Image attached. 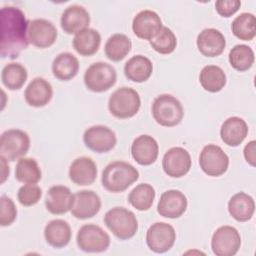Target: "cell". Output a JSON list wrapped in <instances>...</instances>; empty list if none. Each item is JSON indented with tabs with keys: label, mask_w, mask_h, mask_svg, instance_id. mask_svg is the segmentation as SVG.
Segmentation results:
<instances>
[{
	"label": "cell",
	"mask_w": 256,
	"mask_h": 256,
	"mask_svg": "<svg viewBox=\"0 0 256 256\" xmlns=\"http://www.w3.org/2000/svg\"><path fill=\"white\" fill-rule=\"evenodd\" d=\"M1 44L2 58H17L28 46V21L25 14L17 7L5 6L1 9Z\"/></svg>",
	"instance_id": "6da1fadb"
},
{
	"label": "cell",
	"mask_w": 256,
	"mask_h": 256,
	"mask_svg": "<svg viewBox=\"0 0 256 256\" xmlns=\"http://www.w3.org/2000/svg\"><path fill=\"white\" fill-rule=\"evenodd\" d=\"M139 178L138 170L125 161L109 163L102 172V186L109 192L120 193L125 191Z\"/></svg>",
	"instance_id": "7a4b0ae2"
},
{
	"label": "cell",
	"mask_w": 256,
	"mask_h": 256,
	"mask_svg": "<svg viewBox=\"0 0 256 256\" xmlns=\"http://www.w3.org/2000/svg\"><path fill=\"white\" fill-rule=\"evenodd\" d=\"M104 223L120 240L132 238L138 230L135 214L124 207H114L108 210L104 216Z\"/></svg>",
	"instance_id": "3957f363"
},
{
	"label": "cell",
	"mask_w": 256,
	"mask_h": 256,
	"mask_svg": "<svg viewBox=\"0 0 256 256\" xmlns=\"http://www.w3.org/2000/svg\"><path fill=\"white\" fill-rule=\"evenodd\" d=\"M141 100L138 92L130 87H120L109 97V112L118 119L133 117L140 109Z\"/></svg>",
	"instance_id": "277c9868"
},
{
	"label": "cell",
	"mask_w": 256,
	"mask_h": 256,
	"mask_svg": "<svg viewBox=\"0 0 256 256\" xmlns=\"http://www.w3.org/2000/svg\"><path fill=\"white\" fill-rule=\"evenodd\" d=\"M152 115L161 126L173 127L182 121L184 110L177 98L170 94H161L153 101Z\"/></svg>",
	"instance_id": "5b68a950"
},
{
	"label": "cell",
	"mask_w": 256,
	"mask_h": 256,
	"mask_svg": "<svg viewBox=\"0 0 256 256\" xmlns=\"http://www.w3.org/2000/svg\"><path fill=\"white\" fill-rule=\"evenodd\" d=\"M84 84L92 92H105L109 90L117 80L115 68L106 62L91 64L84 73Z\"/></svg>",
	"instance_id": "8992f818"
},
{
	"label": "cell",
	"mask_w": 256,
	"mask_h": 256,
	"mask_svg": "<svg viewBox=\"0 0 256 256\" xmlns=\"http://www.w3.org/2000/svg\"><path fill=\"white\" fill-rule=\"evenodd\" d=\"M30 148V138L26 132L19 129H9L0 138V156L7 161L22 158Z\"/></svg>",
	"instance_id": "52a82bcc"
},
{
	"label": "cell",
	"mask_w": 256,
	"mask_h": 256,
	"mask_svg": "<svg viewBox=\"0 0 256 256\" xmlns=\"http://www.w3.org/2000/svg\"><path fill=\"white\" fill-rule=\"evenodd\" d=\"M76 242L82 251L98 253L107 250L110 245V237L100 226L85 224L78 230Z\"/></svg>",
	"instance_id": "ba28073f"
},
{
	"label": "cell",
	"mask_w": 256,
	"mask_h": 256,
	"mask_svg": "<svg viewBox=\"0 0 256 256\" xmlns=\"http://www.w3.org/2000/svg\"><path fill=\"white\" fill-rule=\"evenodd\" d=\"M199 165L208 176L218 177L227 171L229 158L220 146L208 144L200 152Z\"/></svg>",
	"instance_id": "9c48e42d"
},
{
	"label": "cell",
	"mask_w": 256,
	"mask_h": 256,
	"mask_svg": "<svg viewBox=\"0 0 256 256\" xmlns=\"http://www.w3.org/2000/svg\"><path fill=\"white\" fill-rule=\"evenodd\" d=\"M240 246V234L232 226H221L212 235L211 248L216 256H233L238 252Z\"/></svg>",
	"instance_id": "30bf717a"
},
{
	"label": "cell",
	"mask_w": 256,
	"mask_h": 256,
	"mask_svg": "<svg viewBox=\"0 0 256 256\" xmlns=\"http://www.w3.org/2000/svg\"><path fill=\"white\" fill-rule=\"evenodd\" d=\"M176 240V232L168 223L156 222L152 224L146 233V243L155 253L169 251Z\"/></svg>",
	"instance_id": "8fae6325"
},
{
	"label": "cell",
	"mask_w": 256,
	"mask_h": 256,
	"mask_svg": "<svg viewBox=\"0 0 256 256\" xmlns=\"http://www.w3.org/2000/svg\"><path fill=\"white\" fill-rule=\"evenodd\" d=\"M85 146L96 153H106L112 150L117 142L116 135L109 127L94 125L85 130L83 134Z\"/></svg>",
	"instance_id": "7c38bea8"
},
{
	"label": "cell",
	"mask_w": 256,
	"mask_h": 256,
	"mask_svg": "<svg viewBox=\"0 0 256 256\" xmlns=\"http://www.w3.org/2000/svg\"><path fill=\"white\" fill-rule=\"evenodd\" d=\"M57 35L54 24L46 19L38 18L28 21V41L37 48L44 49L52 46L57 39Z\"/></svg>",
	"instance_id": "4fadbf2b"
},
{
	"label": "cell",
	"mask_w": 256,
	"mask_h": 256,
	"mask_svg": "<svg viewBox=\"0 0 256 256\" xmlns=\"http://www.w3.org/2000/svg\"><path fill=\"white\" fill-rule=\"evenodd\" d=\"M162 168L172 178H180L186 175L191 168L189 152L182 147L170 148L163 156Z\"/></svg>",
	"instance_id": "5bb4252c"
},
{
	"label": "cell",
	"mask_w": 256,
	"mask_h": 256,
	"mask_svg": "<svg viewBox=\"0 0 256 256\" xmlns=\"http://www.w3.org/2000/svg\"><path fill=\"white\" fill-rule=\"evenodd\" d=\"M101 209V199L92 190H81L73 194V204L70 209L72 216L85 220L94 217Z\"/></svg>",
	"instance_id": "9a60e30c"
},
{
	"label": "cell",
	"mask_w": 256,
	"mask_h": 256,
	"mask_svg": "<svg viewBox=\"0 0 256 256\" xmlns=\"http://www.w3.org/2000/svg\"><path fill=\"white\" fill-rule=\"evenodd\" d=\"M187 198L179 190H167L162 193L157 204L160 216L170 219L179 218L187 209Z\"/></svg>",
	"instance_id": "2e32d148"
},
{
	"label": "cell",
	"mask_w": 256,
	"mask_h": 256,
	"mask_svg": "<svg viewBox=\"0 0 256 256\" xmlns=\"http://www.w3.org/2000/svg\"><path fill=\"white\" fill-rule=\"evenodd\" d=\"M160 16L152 10H142L134 17L132 29L134 34L144 40L153 39L162 28Z\"/></svg>",
	"instance_id": "e0dca14e"
},
{
	"label": "cell",
	"mask_w": 256,
	"mask_h": 256,
	"mask_svg": "<svg viewBox=\"0 0 256 256\" xmlns=\"http://www.w3.org/2000/svg\"><path fill=\"white\" fill-rule=\"evenodd\" d=\"M158 153V143L150 135L138 136L131 145V155L133 159L143 166L153 164L157 160Z\"/></svg>",
	"instance_id": "ac0fdd59"
},
{
	"label": "cell",
	"mask_w": 256,
	"mask_h": 256,
	"mask_svg": "<svg viewBox=\"0 0 256 256\" xmlns=\"http://www.w3.org/2000/svg\"><path fill=\"white\" fill-rule=\"evenodd\" d=\"M61 28L67 34H77L87 29L90 23L88 11L79 5L68 6L61 15Z\"/></svg>",
	"instance_id": "d6986e66"
},
{
	"label": "cell",
	"mask_w": 256,
	"mask_h": 256,
	"mask_svg": "<svg viewBox=\"0 0 256 256\" xmlns=\"http://www.w3.org/2000/svg\"><path fill=\"white\" fill-rule=\"evenodd\" d=\"M199 52L206 57H216L223 53L226 40L224 35L215 28H206L202 30L196 40Z\"/></svg>",
	"instance_id": "ffe728a7"
},
{
	"label": "cell",
	"mask_w": 256,
	"mask_h": 256,
	"mask_svg": "<svg viewBox=\"0 0 256 256\" xmlns=\"http://www.w3.org/2000/svg\"><path fill=\"white\" fill-rule=\"evenodd\" d=\"M73 204V194L63 185H55L49 188L45 197L46 209L54 215L65 214L70 211Z\"/></svg>",
	"instance_id": "44dd1931"
},
{
	"label": "cell",
	"mask_w": 256,
	"mask_h": 256,
	"mask_svg": "<svg viewBox=\"0 0 256 256\" xmlns=\"http://www.w3.org/2000/svg\"><path fill=\"white\" fill-rule=\"evenodd\" d=\"M97 177V166L90 157H78L69 167L70 180L79 186L91 185Z\"/></svg>",
	"instance_id": "7402d4cb"
},
{
	"label": "cell",
	"mask_w": 256,
	"mask_h": 256,
	"mask_svg": "<svg viewBox=\"0 0 256 256\" xmlns=\"http://www.w3.org/2000/svg\"><path fill=\"white\" fill-rule=\"evenodd\" d=\"M24 96L28 105L43 107L52 99L53 89L47 80L42 77H36L26 87Z\"/></svg>",
	"instance_id": "603a6c76"
},
{
	"label": "cell",
	"mask_w": 256,
	"mask_h": 256,
	"mask_svg": "<svg viewBox=\"0 0 256 256\" xmlns=\"http://www.w3.org/2000/svg\"><path fill=\"white\" fill-rule=\"evenodd\" d=\"M248 134V126L246 122L237 116L226 119L220 128V136L222 141L231 147L240 145Z\"/></svg>",
	"instance_id": "cb8c5ba5"
},
{
	"label": "cell",
	"mask_w": 256,
	"mask_h": 256,
	"mask_svg": "<svg viewBox=\"0 0 256 256\" xmlns=\"http://www.w3.org/2000/svg\"><path fill=\"white\" fill-rule=\"evenodd\" d=\"M72 232L70 225L62 219H54L48 222L44 228L46 242L54 248H62L68 245Z\"/></svg>",
	"instance_id": "d4e9b609"
},
{
	"label": "cell",
	"mask_w": 256,
	"mask_h": 256,
	"mask_svg": "<svg viewBox=\"0 0 256 256\" xmlns=\"http://www.w3.org/2000/svg\"><path fill=\"white\" fill-rule=\"evenodd\" d=\"M228 211L236 221L246 222L250 220L254 214V199L244 192H238L230 198L228 202Z\"/></svg>",
	"instance_id": "484cf974"
},
{
	"label": "cell",
	"mask_w": 256,
	"mask_h": 256,
	"mask_svg": "<svg viewBox=\"0 0 256 256\" xmlns=\"http://www.w3.org/2000/svg\"><path fill=\"white\" fill-rule=\"evenodd\" d=\"M153 72L151 60L143 55L131 57L124 65L125 76L136 83H142L148 80Z\"/></svg>",
	"instance_id": "4316f807"
},
{
	"label": "cell",
	"mask_w": 256,
	"mask_h": 256,
	"mask_svg": "<svg viewBox=\"0 0 256 256\" xmlns=\"http://www.w3.org/2000/svg\"><path fill=\"white\" fill-rule=\"evenodd\" d=\"M78 71L79 61L72 53H60L53 60L52 73L58 80L69 81L77 75Z\"/></svg>",
	"instance_id": "83f0119b"
},
{
	"label": "cell",
	"mask_w": 256,
	"mask_h": 256,
	"mask_svg": "<svg viewBox=\"0 0 256 256\" xmlns=\"http://www.w3.org/2000/svg\"><path fill=\"white\" fill-rule=\"evenodd\" d=\"M100 44L101 36L97 30L92 28H87L77 33L72 41L75 51L85 57L95 54L98 51Z\"/></svg>",
	"instance_id": "f1b7e54d"
},
{
	"label": "cell",
	"mask_w": 256,
	"mask_h": 256,
	"mask_svg": "<svg viewBox=\"0 0 256 256\" xmlns=\"http://www.w3.org/2000/svg\"><path fill=\"white\" fill-rule=\"evenodd\" d=\"M199 82L204 90L216 93L226 85V74L219 66L207 65L202 68L199 74Z\"/></svg>",
	"instance_id": "f546056e"
},
{
	"label": "cell",
	"mask_w": 256,
	"mask_h": 256,
	"mask_svg": "<svg viewBox=\"0 0 256 256\" xmlns=\"http://www.w3.org/2000/svg\"><path fill=\"white\" fill-rule=\"evenodd\" d=\"M132 47L131 40L125 34L116 33L108 38L105 43L104 51L107 58L111 61L118 62L124 59Z\"/></svg>",
	"instance_id": "4dcf8cb0"
},
{
	"label": "cell",
	"mask_w": 256,
	"mask_h": 256,
	"mask_svg": "<svg viewBox=\"0 0 256 256\" xmlns=\"http://www.w3.org/2000/svg\"><path fill=\"white\" fill-rule=\"evenodd\" d=\"M15 178L24 184L38 183L42 178V172L37 161L29 157L20 158L16 164Z\"/></svg>",
	"instance_id": "1f68e13d"
},
{
	"label": "cell",
	"mask_w": 256,
	"mask_h": 256,
	"mask_svg": "<svg viewBox=\"0 0 256 256\" xmlns=\"http://www.w3.org/2000/svg\"><path fill=\"white\" fill-rule=\"evenodd\" d=\"M26 68L16 62L6 64L1 72V81L9 90H19L27 80Z\"/></svg>",
	"instance_id": "d6a6232c"
},
{
	"label": "cell",
	"mask_w": 256,
	"mask_h": 256,
	"mask_svg": "<svg viewBox=\"0 0 256 256\" xmlns=\"http://www.w3.org/2000/svg\"><path fill=\"white\" fill-rule=\"evenodd\" d=\"M154 198V188L150 184L140 183L129 193L128 202L139 211H147L151 208Z\"/></svg>",
	"instance_id": "836d02e7"
},
{
	"label": "cell",
	"mask_w": 256,
	"mask_h": 256,
	"mask_svg": "<svg viewBox=\"0 0 256 256\" xmlns=\"http://www.w3.org/2000/svg\"><path fill=\"white\" fill-rule=\"evenodd\" d=\"M232 33L240 40L250 41L256 35V18L252 13H241L231 24Z\"/></svg>",
	"instance_id": "e575fe53"
},
{
	"label": "cell",
	"mask_w": 256,
	"mask_h": 256,
	"mask_svg": "<svg viewBox=\"0 0 256 256\" xmlns=\"http://www.w3.org/2000/svg\"><path fill=\"white\" fill-rule=\"evenodd\" d=\"M229 63L232 68L239 72H244L250 69L254 63V52L248 45H235L228 55Z\"/></svg>",
	"instance_id": "d590c367"
},
{
	"label": "cell",
	"mask_w": 256,
	"mask_h": 256,
	"mask_svg": "<svg viewBox=\"0 0 256 256\" xmlns=\"http://www.w3.org/2000/svg\"><path fill=\"white\" fill-rule=\"evenodd\" d=\"M151 47L160 54L172 53L177 45V39L175 34L168 27L163 26L156 36L149 41Z\"/></svg>",
	"instance_id": "8d00e7d4"
},
{
	"label": "cell",
	"mask_w": 256,
	"mask_h": 256,
	"mask_svg": "<svg viewBox=\"0 0 256 256\" xmlns=\"http://www.w3.org/2000/svg\"><path fill=\"white\" fill-rule=\"evenodd\" d=\"M42 196V189L36 184H25L21 186L17 193L18 201L23 206L35 205Z\"/></svg>",
	"instance_id": "74e56055"
},
{
	"label": "cell",
	"mask_w": 256,
	"mask_h": 256,
	"mask_svg": "<svg viewBox=\"0 0 256 256\" xmlns=\"http://www.w3.org/2000/svg\"><path fill=\"white\" fill-rule=\"evenodd\" d=\"M0 225L9 226L17 217V209L13 200L5 195L0 198Z\"/></svg>",
	"instance_id": "f35d334b"
},
{
	"label": "cell",
	"mask_w": 256,
	"mask_h": 256,
	"mask_svg": "<svg viewBox=\"0 0 256 256\" xmlns=\"http://www.w3.org/2000/svg\"><path fill=\"white\" fill-rule=\"evenodd\" d=\"M241 6L239 0H218L215 2V9L222 17H230L235 14Z\"/></svg>",
	"instance_id": "ab89813d"
},
{
	"label": "cell",
	"mask_w": 256,
	"mask_h": 256,
	"mask_svg": "<svg viewBox=\"0 0 256 256\" xmlns=\"http://www.w3.org/2000/svg\"><path fill=\"white\" fill-rule=\"evenodd\" d=\"M243 153L247 163L254 167L256 164V141L252 140L248 142L244 147Z\"/></svg>",
	"instance_id": "60d3db41"
},
{
	"label": "cell",
	"mask_w": 256,
	"mask_h": 256,
	"mask_svg": "<svg viewBox=\"0 0 256 256\" xmlns=\"http://www.w3.org/2000/svg\"><path fill=\"white\" fill-rule=\"evenodd\" d=\"M0 161H1V184L5 182V180L7 179V177L9 176V173H10V169H9V166H8V161L0 156Z\"/></svg>",
	"instance_id": "b9f144b4"
}]
</instances>
